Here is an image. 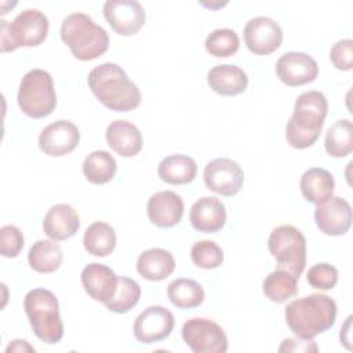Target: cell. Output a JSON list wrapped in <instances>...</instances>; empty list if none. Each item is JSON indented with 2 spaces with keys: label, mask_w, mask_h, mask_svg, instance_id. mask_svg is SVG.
Returning a JSON list of instances; mask_svg holds the SVG:
<instances>
[{
  "label": "cell",
  "mask_w": 353,
  "mask_h": 353,
  "mask_svg": "<svg viewBox=\"0 0 353 353\" xmlns=\"http://www.w3.org/2000/svg\"><path fill=\"white\" fill-rule=\"evenodd\" d=\"M87 81L92 94L110 110L128 112L141 103L138 85L117 63L105 62L95 66L88 73Z\"/></svg>",
  "instance_id": "6da1fadb"
},
{
  "label": "cell",
  "mask_w": 353,
  "mask_h": 353,
  "mask_svg": "<svg viewBox=\"0 0 353 353\" xmlns=\"http://www.w3.org/2000/svg\"><path fill=\"white\" fill-rule=\"evenodd\" d=\"M285 323L299 339H313L335 324L336 303L324 294H310L290 302L284 310Z\"/></svg>",
  "instance_id": "7a4b0ae2"
},
{
  "label": "cell",
  "mask_w": 353,
  "mask_h": 353,
  "mask_svg": "<svg viewBox=\"0 0 353 353\" xmlns=\"http://www.w3.org/2000/svg\"><path fill=\"white\" fill-rule=\"evenodd\" d=\"M328 102L323 92L310 90L302 92L294 105V113L285 127L287 142L295 149L312 146L320 137Z\"/></svg>",
  "instance_id": "3957f363"
},
{
  "label": "cell",
  "mask_w": 353,
  "mask_h": 353,
  "mask_svg": "<svg viewBox=\"0 0 353 353\" xmlns=\"http://www.w3.org/2000/svg\"><path fill=\"white\" fill-rule=\"evenodd\" d=\"M61 39L80 61L95 59L109 47L106 30L84 12H72L62 21Z\"/></svg>",
  "instance_id": "277c9868"
},
{
  "label": "cell",
  "mask_w": 353,
  "mask_h": 353,
  "mask_svg": "<svg viewBox=\"0 0 353 353\" xmlns=\"http://www.w3.org/2000/svg\"><path fill=\"white\" fill-rule=\"evenodd\" d=\"M25 313L34 335L46 343H58L63 336L57 296L46 288H33L25 295Z\"/></svg>",
  "instance_id": "5b68a950"
},
{
  "label": "cell",
  "mask_w": 353,
  "mask_h": 353,
  "mask_svg": "<svg viewBox=\"0 0 353 353\" xmlns=\"http://www.w3.org/2000/svg\"><path fill=\"white\" fill-rule=\"evenodd\" d=\"M48 33V18L36 8L21 11L12 22L1 21L0 47L1 52L14 51L18 47H36Z\"/></svg>",
  "instance_id": "8992f818"
},
{
  "label": "cell",
  "mask_w": 353,
  "mask_h": 353,
  "mask_svg": "<svg viewBox=\"0 0 353 353\" xmlns=\"http://www.w3.org/2000/svg\"><path fill=\"white\" fill-rule=\"evenodd\" d=\"M21 110L33 119L51 114L57 106V94L52 77L43 69L29 70L21 80L18 90Z\"/></svg>",
  "instance_id": "52a82bcc"
},
{
  "label": "cell",
  "mask_w": 353,
  "mask_h": 353,
  "mask_svg": "<svg viewBox=\"0 0 353 353\" xmlns=\"http://www.w3.org/2000/svg\"><path fill=\"white\" fill-rule=\"evenodd\" d=\"M268 247L277 261V269H284L299 279L306 265V239L292 225L274 228L268 239Z\"/></svg>",
  "instance_id": "ba28073f"
},
{
  "label": "cell",
  "mask_w": 353,
  "mask_h": 353,
  "mask_svg": "<svg viewBox=\"0 0 353 353\" xmlns=\"http://www.w3.org/2000/svg\"><path fill=\"white\" fill-rule=\"evenodd\" d=\"M182 338L194 353H225L228 350V336L223 328L210 319H189L182 327Z\"/></svg>",
  "instance_id": "9c48e42d"
},
{
  "label": "cell",
  "mask_w": 353,
  "mask_h": 353,
  "mask_svg": "<svg viewBox=\"0 0 353 353\" xmlns=\"http://www.w3.org/2000/svg\"><path fill=\"white\" fill-rule=\"evenodd\" d=\"M205 186L221 194V196H234L240 192L244 183V171L232 159L218 157L207 163L203 172Z\"/></svg>",
  "instance_id": "30bf717a"
},
{
  "label": "cell",
  "mask_w": 353,
  "mask_h": 353,
  "mask_svg": "<svg viewBox=\"0 0 353 353\" xmlns=\"http://www.w3.org/2000/svg\"><path fill=\"white\" fill-rule=\"evenodd\" d=\"M244 43L255 55H269L281 46L283 30L269 17H254L244 26Z\"/></svg>",
  "instance_id": "8fae6325"
},
{
  "label": "cell",
  "mask_w": 353,
  "mask_h": 353,
  "mask_svg": "<svg viewBox=\"0 0 353 353\" xmlns=\"http://www.w3.org/2000/svg\"><path fill=\"white\" fill-rule=\"evenodd\" d=\"M174 314L159 305L149 306L134 321V335L145 345L165 339L174 330Z\"/></svg>",
  "instance_id": "7c38bea8"
},
{
  "label": "cell",
  "mask_w": 353,
  "mask_h": 353,
  "mask_svg": "<svg viewBox=\"0 0 353 353\" xmlns=\"http://www.w3.org/2000/svg\"><path fill=\"white\" fill-rule=\"evenodd\" d=\"M103 15L112 29L121 36H132L145 23V10L137 0H108Z\"/></svg>",
  "instance_id": "4fadbf2b"
},
{
  "label": "cell",
  "mask_w": 353,
  "mask_h": 353,
  "mask_svg": "<svg viewBox=\"0 0 353 353\" xmlns=\"http://www.w3.org/2000/svg\"><path fill=\"white\" fill-rule=\"evenodd\" d=\"M314 221L320 232L324 234H345L352 225L350 204L339 196H331L330 199L316 204Z\"/></svg>",
  "instance_id": "5bb4252c"
},
{
  "label": "cell",
  "mask_w": 353,
  "mask_h": 353,
  "mask_svg": "<svg viewBox=\"0 0 353 353\" xmlns=\"http://www.w3.org/2000/svg\"><path fill=\"white\" fill-rule=\"evenodd\" d=\"M276 74L284 84L296 87L312 83L319 74V66L306 52L290 51L277 59Z\"/></svg>",
  "instance_id": "9a60e30c"
},
{
  "label": "cell",
  "mask_w": 353,
  "mask_h": 353,
  "mask_svg": "<svg viewBox=\"0 0 353 353\" xmlns=\"http://www.w3.org/2000/svg\"><path fill=\"white\" fill-rule=\"evenodd\" d=\"M80 141L79 128L69 120H57L48 124L39 135L40 149L52 157L69 154Z\"/></svg>",
  "instance_id": "2e32d148"
},
{
  "label": "cell",
  "mask_w": 353,
  "mask_h": 353,
  "mask_svg": "<svg viewBox=\"0 0 353 353\" xmlns=\"http://www.w3.org/2000/svg\"><path fill=\"white\" fill-rule=\"evenodd\" d=\"M149 221L157 228H172L183 215V200L171 190H161L150 196L146 205Z\"/></svg>",
  "instance_id": "e0dca14e"
},
{
  "label": "cell",
  "mask_w": 353,
  "mask_h": 353,
  "mask_svg": "<svg viewBox=\"0 0 353 353\" xmlns=\"http://www.w3.org/2000/svg\"><path fill=\"white\" fill-rule=\"evenodd\" d=\"M189 221L199 232L215 233L221 230L226 222V208L218 197L204 196L192 205Z\"/></svg>",
  "instance_id": "ac0fdd59"
},
{
  "label": "cell",
  "mask_w": 353,
  "mask_h": 353,
  "mask_svg": "<svg viewBox=\"0 0 353 353\" xmlns=\"http://www.w3.org/2000/svg\"><path fill=\"white\" fill-rule=\"evenodd\" d=\"M116 273L106 265L92 262L81 270V284L85 292L103 305L113 296L117 288Z\"/></svg>",
  "instance_id": "d6986e66"
},
{
  "label": "cell",
  "mask_w": 353,
  "mask_h": 353,
  "mask_svg": "<svg viewBox=\"0 0 353 353\" xmlns=\"http://www.w3.org/2000/svg\"><path fill=\"white\" fill-rule=\"evenodd\" d=\"M106 142L121 157L137 156L143 145L139 128L127 120H114L106 128Z\"/></svg>",
  "instance_id": "ffe728a7"
},
{
  "label": "cell",
  "mask_w": 353,
  "mask_h": 353,
  "mask_svg": "<svg viewBox=\"0 0 353 353\" xmlns=\"http://www.w3.org/2000/svg\"><path fill=\"white\" fill-rule=\"evenodd\" d=\"M80 228V216L77 211L65 203L52 205L43 221L44 233L52 240H66L76 234Z\"/></svg>",
  "instance_id": "44dd1931"
},
{
  "label": "cell",
  "mask_w": 353,
  "mask_h": 353,
  "mask_svg": "<svg viewBox=\"0 0 353 353\" xmlns=\"http://www.w3.org/2000/svg\"><path fill=\"white\" fill-rule=\"evenodd\" d=\"M207 81L212 91L225 97L241 94L248 85L247 73L241 68L230 63L216 65L210 69Z\"/></svg>",
  "instance_id": "7402d4cb"
},
{
  "label": "cell",
  "mask_w": 353,
  "mask_h": 353,
  "mask_svg": "<svg viewBox=\"0 0 353 353\" xmlns=\"http://www.w3.org/2000/svg\"><path fill=\"white\" fill-rule=\"evenodd\" d=\"M175 269L172 254L164 248H150L143 251L137 261L138 273L149 281H161L171 276Z\"/></svg>",
  "instance_id": "603a6c76"
},
{
  "label": "cell",
  "mask_w": 353,
  "mask_h": 353,
  "mask_svg": "<svg viewBox=\"0 0 353 353\" xmlns=\"http://www.w3.org/2000/svg\"><path fill=\"white\" fill-rule=\"evenodd\" d=\"M299 188L303 197L309 203L317 204L332 196L335 181L330 171L320 167H313L302 174Z\"/></svg>",
  "instance_id": "cb8c5ba5"
},
{
  "label": "cell",
  "mask_w": 353,
  "mask_h": 353,
  "mask_svg": "<svg viewBox=\"0 0 353 353\" xmlns=\"http://www.w3.org/2000/svg\"><path fill=\"white\" fill-rule=\"evenodd\" d=\"M157 174L165 183L183 185L196 178L197 165L196 161L186 154H171L160 161Z\"/></svg>",
  "instance_id": "d4e9b609"
},
{
  "label": "cell",
  "mask_w": 353,
  "mask_h": 353,
  "mask_svg": "<svg viewBox=\"0 0 353 353\" xmlns=\"http://www.w3.org/2000/svg\"><path fill=\"white\" fill-rule=\"evenodd\" d=\"M63 259L61 247L51 240H37L29 250L28 262L39 273H52L59 269Z\"/></svg>",
  "instance_id": "484cf974"
},
{
  "label": "cell",
  "mask_w": 353,
  "mask_h": 353,
  "mask_svg": "<svg viewBox=\"0 0 353 353\" xmlns=\"http://www.w3.org/2000/svg\"><path fill=\"white\" fill-rule=\"evenodd\" d=\"M83 244L88 254L94 256H106L112 254L116 247V232L109 223L97 221L85 229Z\"/></svg>",
  "instance_id": "4316f807"
},
{
  "label": "cell",
  "mask_w": 353,
  "mask_h": 353,
  "mask_svg": "<svg viewBox=\"0 0 353 353\" xmlns=\"http://www.w3.org/2000/svg\"><path fill=\"white\" fill-rule=\"evenodd\" d=\"M116 170V160L106 150L91 152L83 163V174L85 179L94 185H103L112 181Z\"/></svg>",
  "instance_id": "83f0119b"
},
{
  "label": "cell",
  "mask_w": 353,
  "mask_h": 353,
  "mask_svg": "<svg viewBox=\"0 0 353 353\" xmlns=\"http://www.w3.org/2000/svg\"><path fill=\"white\" fill-rule=\"evenodd\" d=\"M167 295L171 303L179 309L197 307L204 301L203 287L196 280L186 277L172 280L167 287Z\"/></svg>",
  "instance_id": "f1b7e54d"
},
{
  "label": "cell",
  "mask_w": 353,
  "mask_h": 353,
  "mask_svg": "<svg viewBox=\"0 0 353 353\" xmlns=\"http://www.w3.org/2000/svg\"><path fill=\"white\" fill-rule=\"evenodd\" d=\"M263 294L276 303H283L298 292V277L284 269H276L262 284Z\"/></svg>",
  "instance_id": "f546056e"
},
{
  "label": "cell",
  "mask_w": 353,
  "mask_h": 353,
  "mask_svg": "<svg viewBox=\"0 0 353 353\" xmlns=\"http://www.w3.org/2000/svg\"><path fill=\"white\" fill-rule=\"evenodd\" d=\"M325 150L332 157H345L353 150V125L347 119L336 120L325 132Z\"/></svg>",
  "instance_id": "4dcf8cb0"
},
{
  "label": "cell",
  "mask_w": 353,
  "mask_h": 353,
  "mask_svg": "<svg viewBox=\"0 0 353 353\" xmlns=\"http://www.w3.org/2000/svg\"><path fill=\"white\" fill-rule=\"evenodd\" d=\"M141 298L139 284L128 277L119 276L117 288L113 296L105 303V306L114 313H127L130 312Z\"/></svg>",
  "instance_id": "1f68e13d"
},
{
  "label": "cell",
  "mask_w": 353,
  "mask_h": 353,
  "mask_svg": "<svg viewBox=\"0 0 353 353\" xmlns=\"http://www.w3.org/2000/svg\"><path fill=\"white\" fill-rule=\"evenodd\" d=\"M204 46L210 55L216 58H226L239 50L240 40L233 29L222 28L212 30L207 36Z\"/></svg>",
  "instance_id": "d6a6232c"
},
{
  "label": "cell",
  "mask_w": 353,
  "mask_h": 353,
  "mask_svg": "<svg viewBox=\"0 0 353 353\" xmlns=\"http://www.w3.org/2000/svg\"><path fill=\"white\" fill-rule=\"evenodd\" d=\"M193 263L201 269H215L223 262L222 248L212 240H200L190 248Z\"/></svg>",
  "instance_id": "836d02e7"
},
{
  "label": "cell",
  "mask_w": 353,
  "mask_h": 353,
  "mask_svg": "<svg viewBox=\"0 0 353 353\" xmlns=\"http://www.w3.org/2000/svg\"><path fill=\"white\" fill-rule=\"evenodd\" d=\"M306 280L313 288L331 290L338 283V270L330 263H316L309 269Z\"/></svg>",
  "instance_id": "e575fe53"
},
{
  "label": "cell",
  "mask_w": 353,
  "mask_h": 353,
  "mask_svg": "<svg viewBox=\"0 0 353 353\" xmlns=\"http://www.w3.org/2000/svg\"><path fill=\"white\" fill-rule=\"evenodd\" d=\"M23 248V234L14 225H4L0 229V252L4 258H15Z\"/></svg>",
  "instance_id": "d590c367"
},
{
  "label": "cell",
  "mask_w": 353,
  "mask_h": 353,
  "mask_svg": "<svg viewBox=\"0 0 353 353\" xmlns=\"http://www.w3.org/2000/svg\"><path fill=\"white\" fill-rule=\"evenodd\" d=\"M332 65L339 70H350L353 68V40L342 39L336 41L330 51Z\"/></svg>",
  "instance_id": "8d00e7d4"
},
{
  "label": "cell",
  "mask_w": 353,
  "mask_h": 353,
  "mask_svg": "<svg viewBox=\"0 0 353 353\" xmlns=\"http://www.w3.org/2000/svg\"><path fill=\"white\" fill-rule=\"evenodd\" d=\"M317 352V346L310 339H292L287 338L283 341L281 346L279 347V352Z\"/></svg>",
  "instance_id": "74e56055"
},
{
  "label": "cell",
  "mask_w": 353,
  "mask_h": 353,
  "mask_svg": "<svg viewBox=\"0 0 353 353\" xmlns=\"http://www.w3.org/2000/svg\"><path fill=\"white\" fill-rule=\"evenodd\" d=\"M23 350L34 352V349H33L30 345H28L26 341H22V339H15V341H12V343H10L8 347L6 349L7 353H10V352H23Z\"/></svg>",
  "instance_id": "f35d334b"
}]
</instances>
